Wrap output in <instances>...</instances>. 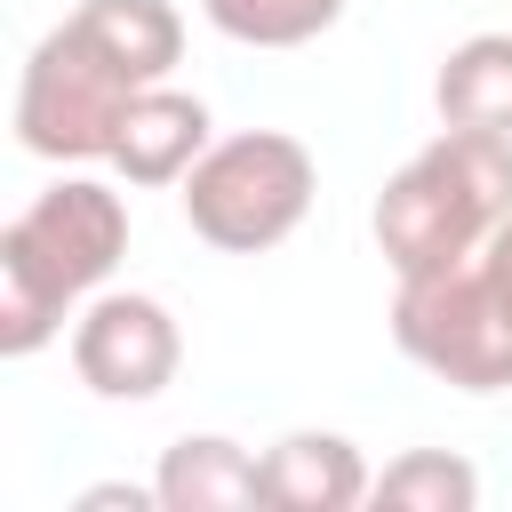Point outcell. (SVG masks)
<instances>
[{"instance_id": "1", "label": "cell", "mask_w": 512, "mask_h": 512, "mask_svg": "<svg viewBox=\"0 0 512 512\" xmlns=\"http://www.w3.org/2000/svg\"><path fill=\"white\" fill-rule=\"evenodd\" d=\"M512 216V136L496 128H440L416 160H400L376 192V248L392 280L440 272L488 248V232Z\"/></svg>"}, {"instance_id": "2", "label": "cell", "mask_w": 512, "mask_h": 512, "mask_svg": "<svg viewBox=\"0 0 512 512\" xmlns=\"http://www.w3.org/2000/svg\"><path fill=\"white\" fill-rule=\"evenodd\" d=\"M312 192H320V168H312V144L288 136V128H240V136H216L192 176H184V224L224 248V256H264L280 248L304 216H312Z\"/></svg>"}, {"instance_id": "3", "label": "cell", "mask_w": 512, "mask_h": 512, "mask_svg": "<svg viewBox=\"0 0 512 512\" xmlns=\"http://www.w3.org/2000/svg\"><path fill=\"white\" fill-rule=\"evenodd\" d=\"M392 344L456 392L512 384V312H504L480 256L440 264V272H408L392 288Z\"/></svg>"}, {"instance_id": "4", "label": "cell", "mask_w": 512, "mask_h": 512, "mask_svg": "<svg viewBox=\"0 0 512 512\" xmlns=\"http://www.w3.org/2000/svg\"><path fill=\"white\" fill-rule=\"evenodd\" d=\"M136 80H120L80 32L72 16L56 32H40V48L24 56V80H16V144L32 160H56V168H88V160H112V136H120V112H128Z\"/></svg>"}, {"instance_id": "5", "label": "cell", "mask_w": 512, "mask_h": 512, "mask_svg": "<svg viewBox=\"0 0 512 512\" xmlns=\"http://www.w3.org/2000/svg\"><path fill=\"white\" fill-rule=\"evenodd\" d=\"M0 248L40 264L72 304H88L120 272V256H128V200L104 176H56L24 216H8Z\"/></svg>"}, {"instance_id": "6", "label": "cell", "mask_w": 512, "mask_h": 512, "mask_svg": "<svg viewBox=\"0 0 512 512\" xmlns=\"http://www.w3.org/2000/svg\"><path fill=\"white\" fill-rule=\"evenodd\" d=\"M72 368L96 400H160L184 368V328L144 288H96L72 312Z\"/></svg>"}, {"instance_id": "7", "label": "cell", "mask_w": 512, "mask_h": 512, "mask_svg": "<svg viewBox=\"0 0 512 512\" xmlns=\"http://www.w3.org/2000/svg\"><path fill=\"white\" fill-rule=\"evenodd\" d=\"M208 144H216L208 104L160 80V88H136V96H128L120 136H112V168H120V184L152 192V184H184V176H192V160H200Z\"/></svg>"}, {"instance_id": "8", "label": "cell", "mask_w": 512, "mask_h": 512, "mask_svg": "<svg viewBox=\"0 0 512 512\" xmlns=\"http://www.w3.org/2000/svg\"><path fill=\"white\" fill-rule=\"evenodd\" d=\"M256 480H264V504L272 512H352L376 488L368 456L344 432H280L256 456Z\"/></svg>"}, {"instance_id": "9", "label": "cell", "mask_w": 512, "mask_h": 512, "mask_svg": "<svg viewBox=\"0 0 512 512\" xmlns=\"http://www.w3.org/2000/svg\"><path fill=\"white\" fill-rule=\"evenodd\" d=\"M72 32L136 88H160L176 64H184V16L168 0H80L72 8Z\"/></svg>"}, {"instance_id": "10", "label": "cell", "mask_w": 512, "mask_h": 512, "mask_svg": "<svg viewBox=\"0 0 512 512\" xmlns=\"http://www.w3.org/2000/svg\"><path fill=\"white\" fill-rule=\"evenodd\" d=\"M152 488H160V512H248V504H264L256 456L224 432L168 440L160 464H152Z\"/></svg>"}, {"instance_id": "11", "label": "cell", "mask_w": 512, "mask_h": 512, "mask_svg": "<svg viewBox=\"0 0 512 512\" xmlns=\"http://www.w3.org/2000/svg\"><path fill=\"white\" fill-rule=\"evenodd\" d=\"M440 128H496L512 136V32H472L432 72Z\"/></svg>"}, {"instance_id": "12", "label": "cell", "mask_w": 512, "mask_h": 512, "mask_svg": "<svg viewBox=\"0 0 512 512\" xmlns=\"http://www.w3.org/2000/svg\"><path fill=\"white\" fill-rule=\"evenodd\" d=\"M368 504L384 512H472L480 504V472L456 456V448H408L376 472Z\"/></svg>"}, {"instance_id": "13", "label": "cell", "mask_w": 512, "mask_h": 512, "mask_svg": "<svg viewBox=\"0 0 512 512\" xmlns=\"http://www.w3.org/2000/svg\"><path fill=\"white\" fill-rule=\"evenodd\" d=\"M200 16L240 48H304V40L336 32L344 0H200Z\"/></svg>"}, {"instance_id": "14", "label": "cell", "mask_w": 512, "mask_h": 512, "mask_svg": "<svg viewBox=\"0 0 512 512\" xmlns=\"http://www.w3.org/2000/svg\"><path fill=\"white\" fill-rule=\"evenodd\" d=\"M112 504H128V512H152V504H160V488H136V480H104V488H80V512H112Z\"/></svg>"}, {"instance_id": "15", "label": "cell", "mask_w": 512, "mask_h": 512, "mask_svg": "<svg viewBox=\"0 0 512 512\" xmlns=\"http://www.w3.org/2000/svg\"><path fill=\"white\" fill-rule=\"evenodd\" d=\"M480 264H488V280H496V296H504V312H512V216L488 232V248H480Z\"/></svg>"}]
</instances>
